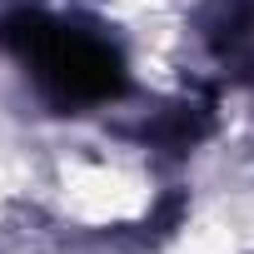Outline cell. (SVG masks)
Masks as SVG:
<instances>
[{"label":"cell","mask_w":254,"mask_h":254,"mask_svg":"<svg viewBox=\"0 0 254 254\" xmlns=\"http://www.w3.org/2000/svg\"><path fill=\"white\" fill-rule=\"evenodd\" d=\"M0 45L30 70V80L55 110H85L125 95V55L90 20L15 10L0 20Z\"/></svg>","instance_id":"cell-1"}]
</instances>
